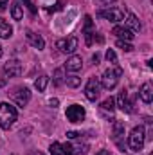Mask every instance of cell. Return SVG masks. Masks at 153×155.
I'll list each match as a JSON object with an SVG mask.
<instances>
[{
    "label": "cell",
    "instance_id": "1f68e13d",
    "mask_svg": "<svg viewBox=\"0 0 153 155\" xmlns=\"http://www.w3.org/2000/svg\"><path fill=\"white\" fill-rule=\"evenodd\" d=\"M58 103H60L58 99H49V105H50V107H54V108L58 107Z\"/></svg>",
    "mask_w": 153,
    "mask_h": 155
},
{
    "label": "cell",
    "instance_id": "d590c367",
    "mask_svg": "<svg viewBox=\"0 0 153 155\" xmlns=\"http://www.w3.org/2000/svg\"><path fill=\"white\" fill-rule=\"evenodd\" d=\"M150 155H151V153H150Z\"/></svg>",
    "mask_w": 153,
    "mask_h": 155
},
{
    "label": "cell",
    "instance_id": "4dcf8cb0",
    "mask_svg": "<svg viewBox=\"0 0 153 155\" xmlns=\"http://www.w3.org/2000/svg\"><path fill=\"white\" fill-rule=\"evenodd\" d=\"M97 4H101V5H108L110 2H115V0H96Z\"/></svg>",
    "mask_w": 153,
    "mask_h": 155
},
{
    "label": "cell",
    "instance_id": "ba28073f",
    "mask_svg": "<svg viewBox=\"0 0 153 155\" xmlns=\"http://www.w3.org/2000/svg\"><path fill=\"white\" fill-rule=\"evenodd\" d=\"M56 49L63 54H72L77 49V38L76 36H69V38H61L56 41Z\"/></svg>",
    "mask_w": 153,
    "mask_h": 155
},
{
    "label": "cell",
    "instance_id": "9a60e30c",
    "mask_svg": "<svg viewBox=\"0 0 153 155\" xmlns=\"http://www.w3.org/2000/svg\"><path fill=\"white\" fill-rule=\"evenodd\" d=\"M25 38H27V41L34 47V49H38V51H41L43 47H45V40L41 38L40 35H36V33H33L31 29H27L25 31Z\"/></svg>",
    "mask_w": 153,
    "mask_h": 155
},
{
    "label": "cell",
    "instance_id": "8fae6325",
    "mask_svg": "<svg viewBox=\"0 0 153 155\" xmlns=\"http://www.w3.org/2000/svg\"><path fill=\"white\" fill-rule=\"evenodd\" d=\"M50 155H76L74 153V146L70 143H52L49 148Z\"/></svg>",
    "mask_w": 153,
    "mask_h": 155
},
{
    "label": "cell",
    "instance_id": "6da1fadb",
    "mask_svg": "<svg viewBox=\"0 0 153 155\" xmlns=\"http://www.w3.org/2000/svg\"><path fill=\"white\" fill-rule=\"evenodd\" d=\"M122 76V69L119 67V65H115L112 69H108V71H105L103 72V76L99 79V83H101V87L103 88H106V90H114L115 87H117V83H119V78Z\"/></svg>",
    "mask_w": 153,
    "mask_h": 155
},
{
    "label": "cell",
    "instance_id": "f1b7e54d",
    "mask_svg": "<svg viewBox=\"0 0 153 155\" xmlns=\"http://www.w3.org/2000/svg\"><path fill=\"white\" fill-rule=\"evenodd\" d=\"M99 60H101V58H99V54L96 52V54L92 56V61H94V65H99Z\"/></svg>",
    "mask_w": 153,
    "mask_h": 155
},
{
    "label": "cell",
    "instance_id": "3957f363",
    "mask_svg": "<svg viewBox=\"0 0 153 155\" xmlns=\"http://www.w3.org/2000/svg\"><path fill=\"white\" fill-rule=\"evenodd\" d=\"M16 108L9 103H0V128L9 130L16 121Z\"/></svg>",
    "mask_w": 153,
    "mask_h": 155
},
{
    "label": "cell",
    "instance_id": "7402d4cb",
    "mask_svg": "<svg viewBox=\"0 0 153 155\" xmlns=\"http://www.w3.org/2000/svg\"><path fill=\"white\" fill-rule=\"evenodd\" d=\"M47 83H49V76H47V74H41V76L34 81V87H36L38 92H43V90L47 88Z\"/></svg>",
    "mask_w": 153,
    "mask_h": 155
},
{
    "label": "cell",
    "instance_id": "30bf717a",
    "mask_svg": "<svg viewBox=\"0 0 153 155\" xmlns=\"http://www.w3.org/2000/svg\"><path fill=\"white\" fill-rule=\"evenodd\" d=\"M65 116H67V119H69L70 123H81V121L85 119V108H83L81 105H70V107L67 108Z\"/></svg>",
    "mask_w": 153,
    "mask_h": 155
},
{
    "label": "cell",
    "instance_id": "e0dca14e",
    "mask_svg": "<svg viewBox=\"0 0 153 155\" xmlns=\"http://www.w3.org/2000/svg\"><path fill=\"white\" fill-rule=\"evenodd\" d=\"M81 67H83L81 56H70L67 60V63H65V71L67 72H77V71H81Z\"/></svg>",
    "mask_w": 153,
    "mask_h": 155
},
{
    "label": "cell",
    "instance_id": "5bb4252c",
    "mask_svg": "<svg viewBox=\"0 0 153 155\" xmlns=\"http://www.w3.org/2000/svg\"><path fill=\"white\" fill-rule=\"evenodd\" d=\"M114 110H115V99L114 97H106L101 103V114L106 119H114Z\"/></svg>",
    "mask_w": 153,
    "mask_h": 155
},
{
    "label": "cell",
    "instance_id": "836d02e7",
    "mask_svg": "<svg viewBox=\"0 0 153 155\" xmlns=\"http://www.w3.org/2000/svg\"><path fill=\"white\" fill-rule=\"evenodd\" d=\"M31 155H43V153H40V152H31Z\"/></svg>",
    "mask_w": 153,
    "mask_h": 155
},
{
    "label": "cell",
    "instance_id": "603a6c76",
    "mask_svg": "<svg viewBox=\"0 0 153 155\" xmlns=\"http://www.w3.org/2000/svg\"><path fill=\"white\" fill-rule=\"evenodd\" d=\"M54 85L56 87H61L63 83H65V76H63V69H56L54 71Z\"/></svg>",
    "mask_w": 153,
    "mask_h": 155
},
{
    "label": "cell",
    "instance_id": "4316f807",
    "mask_svg": "<svg viewBox=\"0 0 153 155\" xmlns=\"http://www.w3.org/2000/svg\"><path fill=\"white\" fill-rule=\"evenodd\" d=\"M22 2H24V5L29 9V13H31V15H36V5H34L31 0H22Z\"/></svg>",
    "mask_w": 153,
    "mask_h": 155
},
{
    "label": "cell",
    "instance_id": "cb8c5ba5",
    "mask_svg": "<svg viewBox=\"0 0 153 155\" xmlns=\"http://www.w3.org/2000/svg\"><path fill=\"white\" fill-rule=\"evenodd\" d=\"M65 83H67L69 87L76 88V87H79V83H81V78H77V76H67V78H65Z\"/></svg>",
    "mask_w": 153,
    "mask_h": 155
},
{
    "label": "cell",
    "instance_id": "d4e9b609",
    "mask_svg": "<svg viewBox=\"0 0 153 155\" xmlns=\"http://www.w3.org/2000/svg\"><path fill=\"white\" fill-rule=\"evenodd\" d=\"M117 47L122 49L124 52H132V51H133V45H132L130 41H124V40H117Z\"/></svg>",
    "mask_w": 153,
    "mask_h": 155
},
{
    "label": "cell",
    "instance_id": "52a82bcc",
    "mask_svg": "<svg viewBox=\"0 0 153 155\" xmlns=\"http://www.w3.org/2000/svg\"><path fill=\"white\" fill-rule=\"evenodd\" d=\"M11 97L13 101L18 105V107H25L31 99V90L27 87H16L13 92H11Z\"/></svg>",
    "mask_w": 153,
    "mask_h": 155
},
{
    "label": "cell",
    "instance_id": "4fadbf2b",
    "mask_svg": "<svg viewBox=\"0 0 153 155\" xmlns=\"http://www.w3.org/2000/svg\"><path fill=\"white\" fill-rule=\"evenodd\" d=\"M85 25H83V35H85V43L86 45H92V41H94V24H92V16L90 15H86L85 18Z\"/></svg>",
    "mask_w": 153,
    "mask_h": 155
},
{
    "label": "cell",
    "instance_id": "d6a6232c",
    "mask_svg": "<svg viewBox=\"0 0 153 155\" xmlns=\"http://www.w3.org/2000/svg\"><path fill=\"white\" fill-rule=\"evenodd\" d=\"M96 155H112V153H110V150H101L99 153H96Z\"/></svg>",
    "mask_w": 153,
    "mask_h": 155
},
{
    "label": "cell",
    "instance_id": "277c9868",
    "mask_svg": "<svg viewBox=\"0 0 153 155\" xmlns=\"http://www.w3.org/2000/svg\"><path fill=\"white\" fill-rule=\"evenodd\" d=\"M20 74H22V63L18 60H9L0 72V87H4L7 83V78H15Z\"/></svg>",
    "mask_w": 153,
    "mask_h": 155
},
{
    "label": "cell",
    "instance_id": "8992f818",
    "mask_svg": "<svg viewBox=\"0 0 153 155\" xmlns=\"http://www.w3.org/2000/svg\"><path fill=\"white\" fill-rule=\"evenodd\" d=\"M99 94H101V83H99V78L92 76L88 81H86V85H85V96H86L88 101H96V99L99 97Z\"/></svg>",
    "mask_w": 153,
    "mask_h": 155
},
{
    "label": "cell",
    "instance_id": "44dd1931",
    "mask_svg": "<svg viewBox=\"0 0 153 155\" xmlns=\"http://www.w3.org/2000/svg\"><path fill=\"white\" fill-rule=\"evenodd\" d=\"M11 36H13V27L4 18H0V38H11Z\"/></svg>",
    "mask_w": 153,
    "mask_h": 155
},
{
    "label": "cell",
    "instance_id": "2e32d148",
    "mask_svg": "<svg viewBox=\"0 0 153 155\" xmlns=\"http://www.w3.org/2000/svg\"><path fill=\"white\" fill-rule=\"evenodd\" d=\"M139 96H141V99L144 101V103H151L153 101V87L150 81H146V83H142V87L139 88Z\"/></svg>",
    "mask_w": 153,
    "mask_h": 155
},
{
    "label": "cell",
    "instance_id": "f546056e",
    "mask_svg": "<svg viewBox=\"0 0 153 155\" xmlns=\"http://www.w3.org/2000/svg\"><path fill=\"white\" fill-rule=\"evenodd\" d=\"M7 7V0H0V11H5Z\"/></svg>",
    "mask_w": 153,
    "mask_h": 155
},
{
    "label": "cell",
    "instance_id": "83f0119b",
    "mask_svg": "<svg viewBox=\"0 0 153 155\" xmlns=\"http://www.w3.org/2000/svg\"><path fill=\"white\" fill-rule=\"evenodd\" d=\"M67 137L72 139V141H76V139H81V134L79 132H67Z\"/></svg>",
    "mask_w": 153,
    "mask_h": 155
},
{
    "label": "cell",
    "instance_id": "5b68a950",
    "mask_svg": "<svg viewBox=\"0 0 153 155\" xmlns=\"http://www.w3.org/2000/svg\"><path fill=\"white\" fill-rule=\"evenodd\" d=\"M124 15H126V11L124 9H121V7H106V9H99L97 11V16L99 18H105V20H110V22H121V20H124Z\"/></svg>",
    "mask_w": 153,
    "mask_h": 155
},
{
    "label": "cell",
    "instance_id": "d6986e66",
    "mask_svg": "<svg viewBox=\"0 0 153 155\" xmlns=\"http://www.w3.org/2000/svg\"><path fill=\"white\" fill-rule=\"evenodd\" d=\"M124 27H128L132 33H139V31L142 29V25H141L139 18H137L133 13H128V20H126V25H124Z\"/></svg>",
    "mask_w": 153,
    "mask_h": 155
},
{
    "label": "cell",
    "instance_id": "7a4b0ae2",
    "mask_svg": "<svg viewBox=\"0 0 153 155\" xmlns=\"http://www.w3.org/2000/svg\"><path fill=\"white\" fill-rule=\"evenodd\" d=\"M144 141H146V130H144L142 124H139L128 135V146H130L132 152H141L142 146H144Z\"/></svg>",
    "mask_w": 153,
    "mask_h": 155
},
{
    "label": "cell",
    "instance_id": "ac0fdd59",
    "mask_svg": "<svg viewBox=\"0 0 153 155\" xmlns=\"http://www.w3.org/2000/svg\"><path fill=\"white\" fill-rule=\"evenodd\" d=\"M112 35H115L119 40H124V41H132V40H133V33H132L128 27H122V25H117V27H114Z\"/></svg>",
    "mask_w": 153,
    "mask_h": 155
},
{
    "label": "cell",
    "instance_id": "9c48e42d",
    "mask_svg": "<svg viewBox=\"0 0 153 155\" xmlns=\"http://www.w3.org/2000/svg\"><path fill=\"white\" fill-rule=\"evenodd\" d=\"M117 107L122 112H126V114L133 112V101H130V92H126V90L119 92V96H117Z\"/></svg>",
    "mask_w": 153,
    "mask_h": 155
},
{
    "label": "cell",
    "instance_id": "484cf974",
    "mask_svg": "<svg viewBox=\"0 0 153 155\" xmlns=\"http://www.w3.org/2000/svg\"><path fill=\"white\" fill-rule=\"evenodd\" d=\"M106 60H108L110 63H117V54H115L114 49H108V51H106Z\"/></svg>",
    "mask_w": 153,
    "mask_h": 155
},
{
    "label": "cell",
    "instance_id": "ffe728a7",
    "mask_svg": "<svg viewBox=\"0 0 153 155\" xmlns=\"http://www.w3.org/2000/svg\"><path fill=\"white\" fill-rule=\"evenodd\" d=\"M22 7L24 5L20 4V0L13 2V5H11V16H13V20H22V16H24V9Z\"/></svg>",
    "mask_w": 153,
    "mask_h": 155
},
{
    "label": "cell",
    "instance_id": "e575fe53",
    "mask_svg": "<svg viewBox=\"0 0 153 155\" xmlns=\"http://www.w3.org/2000/svg\"><path fill=\"white\" fill-rule=\"evenodd\" d=\"M2 54H4V49H2V45H0V58H2Z\"/></svg>",
    "mask_w": 153,
    "mask_h": 155
},
{
    "label": "cell",
    "instance_id": "7c38bea8",
    "mask_svg": "<svg viewBox=\"0 0 153 155\" xmlns=\"http://www.w3.org/2000/svg\"><path fill=\"white\" fill-rule=\"evenodd\" d=\"M122 137H124V123L114 119V132H112V139L117 143V146L121 148V152H124V144H122V141H121Z\"/></svg>",
    "mask_w": 153,
    "mask_h": 155
}]
</instances>
